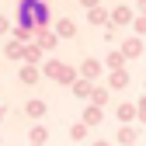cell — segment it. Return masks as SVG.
<instances>
[{
  "mask_svg": "<svg viewBox=\"0 0 146 146\" xmlns=\"http://www.w3.org/2000/svg\"><path fill=\"white\" fill-rule=\"evenodd\" d=\"M21 7H25V25H31V21L42 25V21H45V7H42V0H25Z\"/></svg>",
  "mask_w": 146,
  "mask_h": 146,
  "instance_id": "6da1fadb",
  "label": "cell"
}]
</instances>
